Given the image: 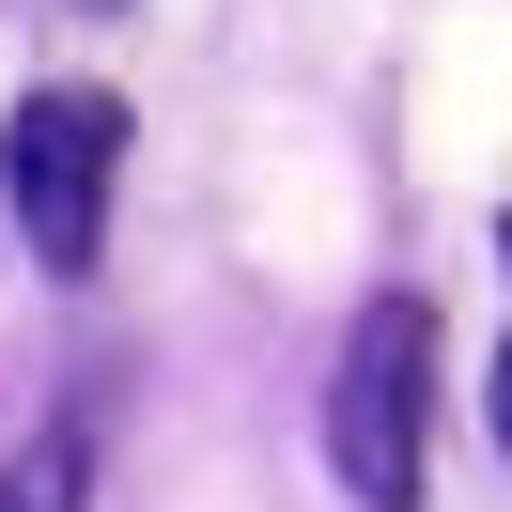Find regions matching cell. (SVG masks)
<instances>
[{"label": "cell", "instance_id": "cell-1", "mask_svg": "<svg viewBox=\"0 0 512 512\" xmlns=\"http://www.w3.org/2000/svg\"><path fill=\"white\" fill-rule=\"evenodd\" d=\"M326 466H342L357 512H419V466H435V311H419V295H373V311L342 326Z\"/></svg>", "mask_w": 512, "mask_h": 512}, {"label": "cell", "instance_id": "cell-2", "mask_svg": "<svg viewBox=\"0 0 512 512\" xmlns=\"http://www.w3.org/2000/svg\"><path fill=\"white\" fill-rule=\"evenodd\" d=\"M109 171H125V109H109L94 78L16 94V125H0V202H16V233H32L47 280H78V264L109 249Z\"/></svg>", "mask_w": 512, "mask_h": 512}, {"label": "cell", "instance_id": "cell-3", "mask_svg": "<svg viewBox=\"0 0 512 512\" xmlns=\"http://www.w3.org/2000/svg\"><path fill=\"white\" fill-rule=\"evenodd\" d=\"M497 450H512V342H497Z\"/></svg>", "mask_w": 512, "mask_h": 512}, {"label": "cell", "instance_id": "cell-4", "mask_svg": "<svg viewBox=\"0 0 512 512\" xmlns=\"http://www.w3.org/2000/svg\"><path fill=\"white\" fill-rule=\"evenodd\" d=\"M0 512H32V497H16V481H0Z\"/></svg>", "mask_w": 512, "mask_h": 512}, {"label": "cell", "instance_id": "cell-5", "mask_svg": "<svg viewBox=\"0 0 512 512\" xmlns=\"http://www.w3.org/2000/svg\"><path fill=\"white\" fill-rule=\"evenodd\" d=\"M497 249H512V218H497Z\"/></svg>", "mask_w": 512, "mask_h": 512}]
</instances>
